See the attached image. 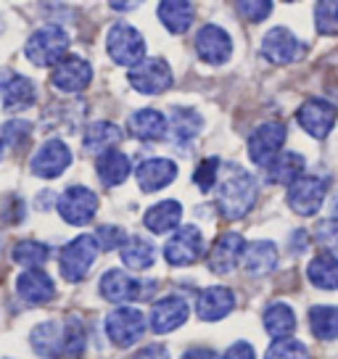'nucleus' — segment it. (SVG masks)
<instances>
[{
    "label": "nucleus",
    "instance_id": "nucleus-18",
    "mask_svg": "<svg viewBox=\"0 0 338 359\" xmlns=\"http://www.w3.org/2000/svg\"><path fill=\"white\" fill-rule=\"evenodd\" d=\"M135 177L143 193H156L161 188H167L169 182H175V177H177V164L172 158H161V156L146 158L135 169Z\"/></svg>",
    "mask_w": 338,
    "mask_h": 359
},
{
    "label": "nucleus",
    "instance_id": "nucleus-46",
    "mask_svg": "<svg viewBox=\"0 0 338 359\" xmlns=\"http://www.w3.org/2000/svg\"><path fill=\"white\" fill-rule=\"evenodd\" d=\"M182 359H219V357H217V351H212V348H188L182 354Z\"/></svg>",
    "mask_w": 338,
    "mask_h": 359
},
{
    "label": "nucleus",
    "instance_id": "nucleus-32",
    "mask_svg": "<svg viewBox=\"0 0 338 359\" xmlns=\"http://www.w3.org/2000/svg\"><path fill=\"white\" fill-rule=\"evenodd\" d=\"M302 172H304V156L296 154V151L280 154L275 161L267 164V180H270V182H278V185H288V188L302 177Z\"/></svg>",
    "mask_w": 338,
    "mask_h": 359
},
{
    "label": "nucleus",
    "instance_id": "nucleus-29",
    "mask_svg": "<svg viewBox=\"0 0 338 359\" xmlns=\"http://www.w3.org/2000/svg\"><path fill=\"white\" fill-rule=\"evenodd\" d=\"M309 283L320 291H336L338 288V257L330 251H320L309 267H306Z\"/></svg>",
    "mask_w": 338,
    "mask_h": 359
},
{
    "label": "nucleus",
    "instance_id": "nucleus-5",
    "mask_svg": "<svg viewBox=\"0 0 338 359\" xmlns=\"http://www.w3.org/2000/svg\"><path fill=\"white\" fill-rule=\"evenodd\" d=\"M146 325H148L146 314L140 312V309H135V306H119L103 323L109 341L119 348L135 346L137 341L143 338V333H146Z\"/></svg>",
    "mask_w": 338,
    "mask_h": 359
},
{
    "label": "nucleus",
    "instance_id": "nucleus-20",
    "mask_svg": "<svg viewBox=\"0 0 338 359\" xmlns=\"http://www.w3.org/2000/svg\"><path fill=\"white\" fill-rule=\"evenodd\" d=\"M16 293L27 304H48L56 296V283L46 269H24L16 278Z\"/></svg>",
    "mask_w": 338,
    "mask_h": 359
},
{
    "label": "nucleus",
    "instance_id": "nucleus-37",
    "mask_svg": "<svg viewBox=\"0 0 338 359\" xmlns=\"http://www.w3.org/2000/svg\"><path fill=\"white\" fill-rule=\"evenodd\" d=\"M85 327L79 323L77 317H69L67 323H64V354L72 359H77L82 351H85Z\"/></svg>",
    "mask_w": 338,
    "mask_h": 359
},
{
    "label": "nucleus",
    "instance_id": "nucleus-26",
    "mask_svg": "<svg viewBox=\"0 0 338 359\" xmlns=\"http://www.w3.org/2000/svg\"><path fill=\"white\" fill-rule=\"evenodd\" d=\"M122 143V130L114 122H93L85 135H82V148L88 154H106V151H114V146Z\"/></svg>",
    "mask_w": 338,
    "mask_h": 359
},
{
    "label": "nucleus",
    "instance_id": "nucleus-38",
    "mask_svg": "<svg viewBox=\"0 0 338 359\" xmlns=\"http://www.w3.org/2000/svg\"><path fill=\"white\" fill-rule=\"evenodd\" d=\"M264 359H309V348L296 338H280V341H272Z\"/></svg>",
    "mask_w": 338,
    "mask_h": 359
},
{
    "label": "nucleus",
    "instance_id": "nucleus-45",
    "mask_svg": "<svg viewBox=\"0 0 338 359\" xmlns=\"http://www.w3.org/2000/svg\"><path fill=\"white\" fill-rule=\"evenodd\" d=\"M135 359H169V351L164 346H146L143 351H137Z\"/></svg>",
    "mask_w": 338,
    "mask_h": 359
},
{
    "label": "nucleus",
    "instance_id": "nucleus-3",
    "mask_svg": "<svg viewBox=\"0 0 338 359\" xmlns=\"http://www.w3.org/2000/svg\"><path fill=\"white\" fill-rule=\"evenodd\" d=\"M98 251H101V246H98L95 236H77L74 241H69L67 246L61 248V254H58V269H61L64 280H85L93 262L98 259Z\"/></svg>",
    "mask_w": 338,
    "mask_h": 359
},
{
    "label": "nucleus",
    "instance_id": "nucleus-39",
    "mask_svg": "<svg viewBox=\"0 0 338 359\" xmlns=\"http://www.w3.org/2000/svg\"><path fill=\"white\" fill-rule=\"evenodd\" d=\"M315 27L320 34L333 37L338 34V3L333 0H323L315 6Z\"/></svg>",
    "mask_w": 338,
    "mask_h": 359
},
{
    "label": "nucleus",
    "instance_id": "nucleus-24",
    "mask_svg": "<svg viewBox=\"0 0 338 359\" xmlns=\"http://www.w3.org/2000/svg\"><path fill=\"white\" fill-rule=\"evenodd\" d=\"M0 101L8 111H24L34 103V85L24 74H11L0 85Z\"/></svg>",
    "mask_w": 338,
    "mask_h": 359
},
{
    "label": "nucleus",
    "instance_id": "nucleus-48",
    "mask_svg": "<svg viewBox=\"0 0 338 359\" xmlns=\"http://www.w3.org/2000/svg\"><path fill=\"white\" fill-rule=\"evenodd\" d=\"M330 214H333V217H338V193L333 196V203H330Z\"/></svg>",
    "mask_w": 338,
    "mask_h": 359
},
{
    "label": "nucleus",
    "instance_id": "nucleus-4",
    "mask_svg": "<svg viewBox=\"0 0 338 359\" xmlns=\"http://www.w3.org/2000/svg\"><path fill=\"white\" fill-rule=\"evenodd\" d=\"M106 50L114 64L135 69L140 61H146V40L133 24H114L106 34Z\"/></svg>",
    "mask_w": 338,
    "mask_h": 359
},
{
    "label": "nucleus",
    "instance_id": "nucleus-7",
    "mask_svg": "<svg viewBox=\"0 0 338 359\" xmlns=\"http://www.w3.org/2000/svg\"><path fill=\"white\" fill-rule=\"evenodd\" d=\"M154 285H156L154 280H137L124 269H109L101 278V296L114 304L137 302V299H148L154 293Z\"/></svg>",
    "mask_w": 338,
    "mask_h": 359
},
{
    "label": "nucleus",
    "instance_id": "nucleus-42",
    "mask_svg": "<svg viewBox=\"0 0 338 359\" xmlns=\"http://www.w3.org/2000/svg\"><path fill=\"white\" fill-rule=\"evenodd\" d=\"M95 241L103 251H114V248H122L127 243V233H124L119 224H101L95 230Z\"/></svg>",
    "mask_w": 338,
    "mask_h": 359
},
{
    "label": "nucleus",
    "instance_id": "nucleus-23",
    "mask_svg": "<svg viewBox=\"0 0 338 359\" xmlns=\"http://www.w3.org/2000/svg\"><path fill=\"white\" fill-rule=\"evenodd\" d=\"M241 264L246 269V275L262 278V275H267V272H272V269L278 267V248H275V243H270V241L246 243Z\"/></svg>",
    "mask_w": 338,
    "mask_h": 359
},
{
    "label": "nucleus",
    "instance_id": "nucleus-14",
    "mask_svg": "<svg viewBox=\"0 0 338 359\" xmlns=\"http://www.w3.org/2000/svg\"><path fill=\"white\" fill-rule=\"evenodd\" d=\"M262 53H264L267 61L283 67V64H293V61H299V58L304 56V45H302V40L291 29L275 27V29H270V32L264 34Z\"/></svg>",
    "mask_w": 338,
    "mask_h": 359
},
{
    "label": "nucleus",
    "instance_id": "nucleus-40",
    "mask_svg": "<svg viewBox=\"0 0 338 359\" xmlns=\"http://www.w3.org/2000/svg\"><path fill=\"white\" fill-rule=\"evenodd\" d=\"M29 133H32L29 122H24V119H11V122L3 124V130H0V140L11 148H22L24 143L29 140Z\"/></svg>",
    "mask_w": 338,
    "mask_h": 359
},
{
    "label": "nucleus",
    "instance_id": "nucleus-12",
    "mask_svg": "<svg viewBox=\"0 0 338 359\" xmlns=\"http://www.w3.org/2000/svg\"><path fill=\"white\" fill-rule=\"evenodd\" d=\"M336 119H338V109L333 103L323 101V98H309L296 111V122L302 124L312 137H317V140H325L327 135H330V130L336 127Z\"/></svg>",
    "mask_w": 338,
    "mask_h": 359
},
{
    "label": "nucleus",
    "instance_id": "nucleus-34",
    "mask_svg": "<svg viewBox=\"0 0 338 359\" xmlns=\"http://www.w3.org/2000/svg\"><path fill=\"white\" fill-rule=\"evenodd\" d=\"M169 133L175 135V140L180 143V140H193L196 135L201 133L203 127V119L198 111H191V109H180V106H175L172 111H169Z\"/></svg>",
    "mask_w": 338,
    "mask_h": 359
},
{
    "label": "nucleus",
    "instance_id": "nucleus-19",
    "mask_svg": "<svg viewBox=\"0 0 338 359\" xmlns=\"http://www.w3.org/2000/svg\"><path fill=\"white\" fill-rule=\"evenodd\" d=\"M243 248H246V243H243V238L238 236V233H225V236H219L215 241L206 264H209V269L215 275H227L243 259Z\"/></svg>",
    "mask_w": 338,
    "mask_h": 359
},
{
    "label": "nucleus",
    "instance_id": "nucleus-22",
    "mask_svg": "<svg viewBox=\"0 0 338 359\" xmlns=\"http://www.w3.org/2000/svg\"><path fill=\"white\" fill-rule=\"evenodd\" d=\"M130 133L135 135L137 140H143V143H156V140H164L169 133V124H167V116L156 109H140L130 116Z\"/></svg>",
    "mask_w": 338,
    "mask_h": 359
},
{
    "label": "nucleus",
    "instance_id": "nucleus-17",
    "mask_svg": "<svg viewBox=\"0 0 338 359\" xmlns=\"http://www.w3.org/2000/svg\"><path fill=\"white\" fill-rule=\"evenodd\" d=\"M188 302L182 299V296H164V299H158L154 306H151V330L154 333H172V330H177L180 325H185V320H188Z\"/></svg>",
    "mask_w": 338,
    "mask_h": 359
},
{
    "label": "nucleus",
    "instance_id": "nucleus-9",
    "mask_svg": "<svg viewBox=\"0 0 338 359\" xmlns=\"http://www.w3.org/2000/svg\"><path fill=\"white\" fill-rule=\"evenodd\" d=\"M327 182L317 175H302V177L288 188V206L299 217H315L325 201Z\"/></svg>",
    "mask_w": 338,
    "mask_h": 359
},
{
    "label": "nucleus",
    "instance_id": "nucleus-35",
    "mask_svg": "<svg viewBox=\"0 0 338 359\" xmlns=\"http://www.w3.org/2000/svg\"><path fill=\"white\" fill-rule=\"evenodd\" d=\"M309 327L320 341L338 338V306H327V304L312 306L309 309Z\"/></svg>",
    "mask_w": 338,
    "mask_h": 359
},
{
    "label": "nucleus",
    "instance_id": "nucleus-6",
    "mask_svg": "<svg viewBox=\"0 0 338 359\" xmlns=\"http://www.w3.org/2000/svg\"><path fill=\"white\" fill-rule=\"evenodd\" d=\"M203 236L196 224H180L169 241L164 243V259L172 267H185V264H196L203 257Z\"/></svg>",
    "mask_w": 338,
    "mask_h": 359
},
{
    "label": "nucleus",
    "instance_id": "nucleus-49",
    "mask_svg": "<svg viewBox=\"0 0 338 359\" xmlns=\"http://www.w3.org/2000/svg\"><path fill=\"white\" fill-rule=\"evenodd\" d=\"M0 158H3V140H0Z\"/></svg>",
    "mask_w": 338,
    "mask_h": 359
},
{
    "label": "nucleus",
    "instance_id": "nucleus-30",
    "mask_svg": "<svg viewBox=\"0 0 338 359\" xmlns=\"http://www.w3.org/2000/svg\"><path fill=\"white\" fill-rule=\"evenodd\" d=\"M122 262L127 269H135V272H143V269L154 267L156 262V246L143 236H130L127 243L122 248Z\"/></svg>",
    "mask_w": 338,
    "mask_h": 359
},
{
    "label": "nucleus",
    "instance_id": "nucleus-13",
    "mask_svg": "<svg viewBox=\"0 0 338 359\" xmlns=\"http://www.w3.org/2000/svg\"><path fill=\"white\" fill-rule=\"evenodd\" d=\"M72 164V151L64 140H46L43 146L37 148V154L32 156L29 161V169H32V175L43 180H53L58 175H64Z\"/></svg>",
    "mask_w": 338,
    "mask_h": 359
},
{
    "label": "nucleus",
    "instance_id": "nucleus-44",
    "mask_svg": "<svg viewBox=\"0 0 338 359\" xmlns=\"http://www.w3.org/2000/svg\"><path fill=\"white\" fill-rule=\"evenodd\" d=\"M222 359H257V354H254V346H251V344L238 341V344H233V346L227 348Z\"/></svg>",
    "mask_w": 338,
    "mask_h": 359
},
{
    "label": "nucleus",
    "instance_id": "nucleus-43",
    "mask_svg": "<svg viewBox=\"0 0 338 359\" xmlns=\"http://www.w3.org/2000/svg\"><path fill=\"white\" fill-rule=\"evenodd\" d=\"M238 13H243L248 22H264L272 13L270 0H257V3H246V0H238L236 3Z\"/></svg>",
    "mask_w": 338,
    "mask_h": 359
},
{
    "label": "nucleus",
    "instance_id": "nucleus-2",
    "mask_svg": "<svg viewBox=\"0 0 338 359\" xmlns=\"http://www.w3.org/2000/svg\"><path fill=\"white\" fill-rule=\"evenodd\" d=\"M69 34L67 29H61L56 24H46L40 29H34L29 34V40L24 45V56L29 64L40 69H53L58 61H64L69 56Z\"/></svg>",
    "mask_w": 338,
    "mask_h": 359
},
{
    "label": "nucleus",
    "instance_id": "nucleus-25",
    "mask_svg": "<svg viewBox=\"0 0 338 359\" xmlns=\"http://www.w3.org/2000/svg\"><path fill=\"white\" fill-rule=\"evenodd\" d=\"M95 172H98V177H101L103 185L114 188V185H122L124 180L130 177L133 161H130L127 154H122V151L114 148V151H106V154L98 156V161H95Z\"/></svg>",
    "mask_w": 338,
    "mask_h": 359
},
{
    "label": "nucleus",
    "instance_id": "nucleus-11",
    "mask_svg": "<svg viewBox=\"0 0 338 359\" xmlns=\"http://www.w3.org/2000/svg\"><path fill=\"white\" fill-rule=\"evenodd\" d=\"M283 143H285V124L283 122H267L257 127L254 135L248 137V156L254 164L267 167L270 161L278 158Z\"/></svg>",
    "mask_w": 338,
    "mask_h": 359
},
{
    "label": "nucleus",
    "instance_id": "nucleus-41",
    "mask_svg": "<svg viewBox=\"0 0 338 359\" xmlns=\"http://www.w3.org/2000/svg\"><path fill=\"white\" fill-rule=\"evenodd\" d=\"M219 169H222V161H219V158H203L201 164H198V169H196V175H193L196 185H198L203 193L212 191V188H217Z\"/></svg>",
    "mask_w": 338,
    "mask_h": 359
},
{
    "label": "nucleus",
    "instance_id": "nucleus-16",
    "mask_svg": "<svg viewBox=\"0 0 338 359\" xmlns=\"http://www.w3.org/2000/svg\"><path fill=\"white\" fill-rule=\"evenodd\" d=\"M90 79L93 67L82 56H67L64 61H58L53 72H50V82L61 93H82L90 85Z\"/></svg>",
    "mask_w": 338,
    "mask_h": 359
},
{
    "label": "nucleus",
    "instance_id": "nucleus-21",
    "mask_svg": "<svg viewBox=\"0 0 338 359\" xmlns=\"http://www.w3.org/2000/svg\"><path fill=\"white\" fill-rule=\"evenodd\" d=\"M236 309V293L225 288V285H212V288H203L198 293V302H196V314L206 320V323H217Z\"/></svg>",
    "mask_w": 338,
    "mask_h": 359
},
{
    "label": "nucleus",
    "instance_id": "nucleus-31",
    "mask_svg": "<svg viewBox=\"0 0 338 359\" xmlns=\"http://www.w3.org/2000/svg\"><path fill=\"white\" fill-rule=\"evenodd\" d=\"M262 323H264V330H267L275 341H280V338H291V333L296 330V314H293V309L288 304L275 302L264 309Z\"/></svg>",
    "mask_w": 338,
    "mask_h": 359
},
{
    "label": "nucleus",
    "instance_id": "nucleus-15",
    "mask_svg": "<svg viewBox=\"0 0 338 359\" xmlns=\"http://www.w3.org/2000/svg\"><path fill=\"white\" fill-rule=\"evenodd\" d=\"M196 53L201 56V61L212 64V67H219V64H227L230 56H233V40L230 34L217 27V24H206L198 29L196 34Z\"/></svg>",
    "mask_w": 338,
    "mask_h": 359
},
{
    "label": "nucleus",
    "instance_id": "nucleus-27",
    "mask_svg": "<svg viewBox=\"0 0 338 359\" xmlns=\"http://www.w3.org/2000/svg\"><path fill=\"white\" fill-rule=\"evenodd\" d=\"M182 219V206L177 201H158L156 206H151L146 214H143V224H146L151 233L156 236H164L169 230H177Z\"/></svg>",
    "mask_w": 338,
    "mask_h": 359
},
{
    "label": "nucleus",
    "instance_id": "nucleus-33",
    "mask_svg": "<svg viewBox=\"0 0 338 359\" xmlns=\"http://www.w3.org/2000/svg\"><path fill=\"white\" fill-rule=\"evenodd\" d=\"M158 19L172 34H185L193 24V6L185 0H167L158 6Z\"/></svg>",
    "mask_w": 338,
    "mask_h": 359
},
{
    "label": "nucleus",
    "instance_id": "nucleus-8",
    "mask_svg": "<svg viewBox=\"0 0 338 359\" xmlns=\"http://www.w3.org/2000/svg\"><path fill=\"white\" fill-rule=\"evenodd\" d=\"M58 214L69 224H88L98 212V196L85 185H72L58 196Z\"/></svg>",
    "mask_w": 338,
    "mask_h": 359
},
{
    "label": "nucleus",
    "instance_id": "nucleus-47",
    "mask_svg": "<svg viewBox=\"0 0 338 359\" xmlns=\"http://www.w3.org/2000/svg\"><path fill=\"white\" fill-rule=\"evenodd\" d=\"M135 3H111V8H119V11H124V8H133Z\"/></svg>",
    "mask_w": 338,
    "mask_h": 359
},
{
    "label": "nucleus",
    "instance_id": "nucleus-1",
    "mask_svg": "<svg viewBox=\"0 0 338 359\" xmlns=\"http://www.w3.org/2000/svg\"><path fill=\"white\" fill-rule=\"evenodd\" d=\"M257 203V180L238 164H222L217 180V209L225 219L246 217Z\"/></svg>",
    "mask_w": 338,
    "mask_h": 359
},
{
    "label": "nucleus",
    "instance_id": "nucleus-36",
    "mask_svg": "<svg viewBox=\"0 0 338 359\" xmlns=\"http://www.w3.org/2000/svg\"><path fill=\"white\" fill-rule=\"evenodd\" d=\"M11 259L19 267L27 269H40L50 259V248L40 241H19L11 251Z\"/></svg>",
    "mask_w": 338,
    "mask_h": 359
},
{
    "label": "nucleus",
    "instance_id": "nucleus-28",
    "mask_svg": "<svg viewBox=\"0 0 338 359\" xmlns=\"http://www.w3.org/2000/svg\"><path fill=\"white\" fill-rule=\"evenodd\" d=\"M32 348L43 359H56L64 354V325L58 323H40L29 336Z\"/></svg>",
    "mask_w": 338,
    "mask_h": 359
},
{
    "label": "nucleus",
    "instance_id": "nucleus-10",
    "mask_svg": "<svg viewBox=\"0 0 338 359\" xmlns=\"http://www.w3.org/2000/svg\"><path fill=\"white\" fill-rule=\"evenodd\" d=\"M130 85L143 95H161L172 88V69L164 58H146L130 69Z\"/></svg>",
    "mask_w": 338,
    "mask_h": 359
}]
</instances>
